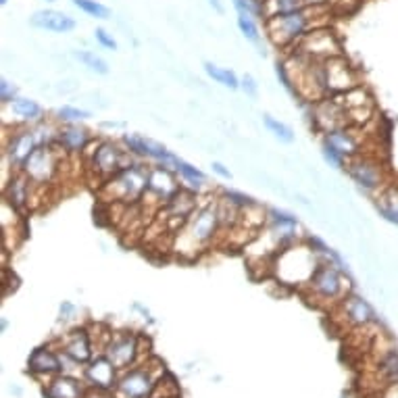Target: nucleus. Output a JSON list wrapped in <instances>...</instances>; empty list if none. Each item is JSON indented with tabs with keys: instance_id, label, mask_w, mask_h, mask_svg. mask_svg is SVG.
I'll list each match as a JSON object with an SVG mask.
<instances>
[{
	"instance_id": "nucleus-1",
	"label": "nucleus",
	"mask_w": 398,
	"mask_h": 398,
	"mask_svg": "<svg viewBox=\"0 0 398 398\" xmlns=\"http://www.w3.org/2000/svg\"><path fill=\"white\" fill-rule=\"evenodd\" d=\"M327 15H329L327 4L309 6L305 11H296V13H288V15H275L265 21V32L275 46L290 50L311 29L325 27V21H321V17H327Z\"/></svg>"
},
{
	"instance_id": "nucleus-2",
	"label": "nucleus",
	"mask_w": 398,
	"mask_h": 398,
	"mask_svg": "<svg viewBox=\"0 0 398 398\" xmlns=\"http://www.w3.org/2000/svg\"><path fill=\"white\" fill-rule=\"evenodd\" d=\"M221 232V217H219V205L217 200L213 203H203L198 209L190 215V219L184 224V228L177 232V244L173 246L175 252L179 254H198L205 250L217 234Z\"/></svg>"
},
{
	"instance_id": "nucleus-3",
	"label": "nucleus",
	"mask_w": 398,
	"mask_h": 398,
	"mask_svg": "<svg viewBox=\"0 0 398 398\" xmlns=\"http://www.w3.org/2000/svg\"><path fill=\"white\" fill-rule=\"evenodd\" d=\"M149 188V167L134 160L113 177L100 184V198L107 203H121V205H134L144 198Z\"/></svg>"
},
{
	"instance_id": "nucleus-4",
	"label": "nucleus",
	"mask_w": 398,
	"mask_h": 398,
	"mask_svg": "<svg viewBox=\"0 0 398 398\" xmlns=\"http://www.w3.org/2000/svg\"><path fill=\"white\" fill-rule=\"evenodd\" d=\"M155 361L157 357H149L140 365L121 371L115 394L119 398H153L159 378L167 373L163 361H159L157 367H153Z\"/></svg>"
},
{
	"instance_id": "nucleus-5",
	"label": "nucleus",
	"mask_w": 398,
	"mask_h": 398,
	"mask_svg": "<svg viewBox=\"0 0 398 398\" xmlns=\"http://www.w3.org/2000/svg\"><path fill=\"white\" fill-rule=\"evenodd\" d=\"M85 160L90 171L98 177V181H107L109 177H113L115 173H119L121 169H125L128 165L134 163V157L125 151V146L121 142H113L107 138H98L94 140V144L88 149Z\"/></svg>"
},
{
	"instance_id": "nucleus-6",
	"label": "nucleus",
	"mask_w": 398,
	"mask_h": 398,
	"mask_svg": "<svg viewBox=\"0 0 398 398\" xmlns=\"http://www.w3.org/2000/svg\"><path fill=\"white\" fill-rule=\"evenodd\" d=\"M311 292V298L315 303H342V298L350 292V280L348 273L340 271L329 259H321L313 277L305 286Z\"/></svg>"
},
{
	"instance_id": "nucleus-7",
	"label": "nucleus",
	"mask_w": 398,
	"mask_h": 398,
	"mask_svg": "<svg viewBox=\"0 0 398 398\" xmlns=\"http://www.w3.org/2000/svg\"><path fill=\"white\" fill-rule=\"evenodd\" d=\"M144 342H149V338L138 336L134 331H113L109 342L102 348V355L119 369H132L136 365H140L142 361H146L151 357V350H144Z\"/></svg>"
},
{
	"instance_id": "nucleus-8",
	"label": "nucleus",
	"mask_w": 398,
	"mask_h": 398,
	"mask_svg": "<svg viewBox=\"0 0 398 398\" xmlns=\"http://www.w3.org/2000/svg\"><path fill=\"white\" fill-rule=\"evenodd\" d=\"M63 157H67L57 144L55 146H38L34 151V155L25 160L23 165V173L36 181L38 186H46V184H53V179L57 177L59 169H61V163Z\"/></svg>"
},
{
	"instance_id": "nucleus-9",
	"label": "nucleus",
	"mask_w": 398,
	"mask_h": 398,
	"mask_svg": "<svg viewBox=\"0 0 398 398\" xmlns=\"http://www.w3.org/2000/svg\"><path fill=\"white\" fill-rule=\"evenodd\" d=\"M36 149H38V142L34 138L32 125H15L11 128V134H4L2 159L8 163L13 171H21L25 160L34 155Z\"/></svg>"
},
{
	"instance_id": "nucleus-10",
	"label": "nucleus",
	"mask_w": 398,
	"mask_h": 398,
	"mask_svg": "<svg viewBox=\"0 0 398 398\" xmlns=\"http://www.w3.org/2000/svg\"><path fill=\"white\" fill-rule=\"evenodd\" d=\"M298 55H305L313 61H327L334 57H342V44L329 27H315L311 29L294 48Z\"/></svg>"
},
{
	"instance_id": "nucleus-11",
	"label": "nucleus",
	"mask_w": 398,
	"mask_h": 398,
	"mask_svg": "<svg viewBox=\"0 0 398 398\" xmlns=\"http://www.w3.org/2000/svg\"><path fill=\"white\" fill-rule=\"evenodd\" d=\"M344 169H346L348 177H350L359 188H363V190L376 192V190H382L384 184H386L384 167H382V163L376 159V157L359 155V157L348 160Z\"/></svg>"
},
{
	"instance_id": "nucleus-12",
	"label": "nucleus",
	"mask_w": 398,
	"mask_h": 398,
	"mask_svg": "<svg viewBox=\"0 0 398 398\" xmlns=\"http://www.w3.org/2000/svg\"><path fill=\"white\" fill-rule=\"evenodd\" d=\"M184 186L179 184V175L171 165H160L157 163L155 167H149V188L144 198L157 200L159 207H163L171 196H175Z\"/></svg>"
},
{
	"instance_id": "nucleus-13",
	"label": "nucleus",
	"mask_w": 398,
	"mask_h": 398,
	"mask_svg": "<svg viewBox=\"0 0 398 398\" xmlns=\"http://www.w3.org/2000/svg\"><path fill=\"white\" fill-rule=\"evenodd\" d=\"M323 74H325L327 96H338V94H344V92L361 85L355 67H350V63L344 59V55L323 61Z\"/></svg>"
},
{
	"instance_id": "nucleus-14",
	"label": "nucleus",
	"mask_w": 398,
	"mask_h": 398,
	"mask_svg": "<svg viewBox=\"0 0 398 398\" xmlns=\"http://www.w3.org/2000/svg\"><path fill=\"white\" fill-rule=\"evenodd\" d=\"M121 371L100 352L96 355L85 367L81 380L90 390H100V392H115L117 382H119Z\"/></svg>"
},
{
	"instance_id": "nucleus-15",
	"label": "nucleus",
	"mask_w": 398,
	"mask_h": 398,
	"mask_svg": "<svg viewBox=\"0 0 398 398\" xmlns=\"http://www.w3.org/2000/svg\"><path fill=\"white\" fill-rule=\"evenodd\" d=\"M121 144L125 146V151L132 155V157H138V159H149L160 163V165H173L175 163V155L157 140H151V138H144L140 134H123L121 136Z\"/></svg>"
},
{
	"instance_id": "nucleus-16",
	"label": "nucleus",
	"mask_w": 398,
	"mask_h": 398,
	"mask_svg": "<svg viewBox=\"0 0 398 398\" xmlns=\"http://www.w3.org/2000/svg\"><path fill=\"white\" fill-rule=\"evenodd\" d=\"M342 100L340 104L344 107V113H346V119H348V125H363L367 123L371 117H373V96L369 94L367 88L363 85H357L344 94H338Z\"/></svg>"
},
{
	"instance_id": "nucleus-17",
	"label": "nucleus",
	"mask_w": 398,
	"mask_h": 398,
	"mask_svg": "<svg viewBox=\"0 0 398 398\" xmlns=\"http://www.w3.org/2000/svg\"><path fill=\"white\" fill-rule=\"evenodd\" d=\"M59 346V350L63 355H67L69 359H74L80 365H88L94 359V338L90 327H76L67 334H63V338L59 342H55Z\"/></svg>"
},
{
	"instance_id": "nucleus-18",
	"label": "nucleus",
	"mask_w": 398,
	"mask_h": 398,
	"mask_svg": "<svg viewBox=\"0 0 398 398\" xmlns=\"http://www.w3.org/2000/svg\"><path fill=\"white\" fill-rule=\"evenodd\" d=\"M27 373H32L36 380L48 382L50 378L63 373V363H61V350H53V344L38 346L32 350L27 359Z\"/></svg>"
},
{
	"instance_id": "nucleus-19",
	"label": "nucleus",
	"mask_w": 398,
	"mask_h": 398,
	"mask_svg": "<svg viewBox=\"0 0 398 398\" xmlns=\"http://www.w3.org/2000/svg\"><path fill=\"white\" fill-rule=\"evenodd\" d=\"M38 188L23 171H13L11 177L4 179V203H8L19 213L27 211L34 200V190Z\"/></svg>"
},
{
	"instance_id": "nucleus-20",
	"label": "nucleus",
	"mask_w": 398,
	"mask_h": 398,
	"mask_svg": "<svg viewBox=\"0 0 398 398\" xmlns=\"http://www.w3.org/2000/svg\"><path fill=\"white\" fill-rule=\"evenodd\" d=\"M94 136L88 128L81 123H61L59 125V136H57V146L67 155V157H81L88 153V149L94 144Z\"/></svg>"
},
{
	"instance_id": "nucleus-21",
	"label": "nucleus",
	"mask_w": 398,
	"mask_h": 398,
	"mask_svg": "<svg viewBox=\"0 0 398 398\" xmlns=\"http://www.w3.org/2000/svg\"><path fill=\"white\" fill-rule=\"evenodd\" d=\"M29 25L32 27H38V29H44V32H53V34H69L76 29V19L63 11H57V8H42V11H36L32 17H29Z\"/></svg>"
},
{
	"instance_id": "nucleus-22",
	"label": "nucleus",
	"mask_w": 398,
	"mask_h": 398,
	"mask_svg": "<svg viewBox=\"0 0 398 398\" xmlns=\"http://www.w3.org/2000/svg\"><path fill=\"white\" fill-rule=\"evenodd\" d=\"M340 311L344 319L352 325V327H367L371 323H376V311L373 307L359 294L348 292L342 303H340Z\"/></svg>"
},
{
	"instance_id": "nucleus-23",
	"label": "nucleus",
	"mask_w": 398,
	"mask_h": 398,
	"mask_svg": "<svg viewBox=\"0 0 398 398\" xmlns=\"http://www.w3.org/2000/svg\"><path fill=\"white\" fill-rule=\"evenodd\" d=\"M88 386L81 378L59 373L44 382V397L46 398H85Z\"/></svg>"
},
{
	"instance_id": "nucleus-24",
	"label": "nucleus",
	"mask_w": 398,
	"mask_h": 398,
	"mask_svg": "<svg viewBox=\"0 0 398 398\" xmlns=\"http://www.w3.org/2000/svg\"><path fill=\"white\" fill-rule=\"evenodd\" d=\"M323 142L331 144L346 160L363 155V153H361V151H363V149H361V138L355 134L352 125L338 128V130H331V132L323 134Z\"/></svg>"
},
{
	"instance_id": "nucleus-25",
	"label": "nucleus",
	"mask_w": 398,
	"mask_h": 398,
	"mask_svg": "<svg viewBox=\"0 0 398 398\" xmlns=\"http://www.w3.org/2000/svg\"><path fill=\"white\" fill-rule=\"evenodd\" d=\"M6 107H8L11 113L21 121V125H34V123L46 119V117H44V109H42L36 100L25 98V96H17V98H15L11 104H6Z\"/></svg>"
},
{
	"instance_id": "nucleus-26",
	"label": "nucleus",
	"mask_w": 398,
	"mask_h": 398,
	"mask_svg": "<svg viewBox=\"0 0 398 398\" xmlns=\"http://www.w3.org/2000/svg\"><path fill=\"white\" fill-rule=\"evenodd\" d=\"M173 169H175V173L179 175V179L184 181V188H190V190H194V192H198V194L209 188V186H207V175H205L198 167H194L192 163H188V160L177 157L175 163H173Z\"/></svg>"
},
{
	"instance_id": "nucleus-27",
	"label": "nucleus",
	"mask_w": 398,
	"mask_h": 398,
	"mask_svg": "<svg viewBox=\"0 0 398 398\" xmlns=\"http://www.w3.org/2000/svg\"><path fill=\"white\" fill-rule=\"evenodd\" d=\"M376 209H378L380 217L398 226V186H392L382 192V196L376 203Z\"/></svg>"
},
{
	"instance_id": "nucleus-28",
	"label": "nucleus",
	"mask_w": 398,
	"mask_h": 398,
	"mask_svg": "<svg viewBox=\"0 0 398 398\" xmlns=\"http://www.w3.org/2000/svg\"><path fill=\"white\" fill-rule=\"evenodd\" d=\"M263 125L267 128L269 134H273L275 140H280V142H284V144H292V142L296 140L294 130H292L288 123L280 121L277 117H273V115H269V113L263 115Z\"/></svg>"
},
{
	"instance_id": "nucleus-29",
	"label": "nucleus",
	"mask_w": 398,
	"mask_h": 398,
	"mask_svg": "<svg viewBox=\"0 0 398 398\" xmlns=\"http://www.w3.org/2000/svg\"><path fill=\"white\" fill-rule=\"evenodd\" d=\"M309 8L307 0H265V21L275 15H288Z\"/></svg>"
},
{
	"instance_id": "nucleus-30",
	"label": "nucleus",
	"mask_w": 398,
	"mask_h": 398,
	"mask_svg": "<svg viewBox=\"0 0 398 398\" xmlns=\"http://www.w3.org/2000/svg\"><path fill=\"white\" fill-rule=\"evenodd\" d=\"M205 74L211 78L213 81L221 83L224 88H230V90H240V78L232 71V69H226V67H219L211 61L205 63Z\"/></svg>"
},
{
	"instance_id": "nucleus-31",
	"label": "nucleus",
	"mask_w": 398,
	"mask_h": 398,
	"mask_svg": "<svg viewBox=\"0 0 398 398\" xmlns=\"http://www.w3.org/2000/svg\"><path fill=\"white\" fill-rule=\"evenodd\" d=\"M71 55H74L76 61H80L88 71H92V74H96V76H107V74L111 71V69H109V63H107L102 57H98L96 53H92V50H74Z\"/></svg>"
},
{
	"instance_id": "nucleus-32",
	"label": "nucleus",
	"mask_w": 398,
	"mask_h": 398,
	"mask_svg": "<svg viewBox=\"0 0 398 398\" xmlns=\"http://www.w3.org/2000/svg\"><path fill=\"white\" fill-rule=\"evenodd\" d=\"M378 371H380V376H382L388 384H397L398 382V350L397 348H388V350L382 355Z\"/></svg>"
},
{
	"instance_id": "nucleus-33",
	"label": "nucleus",
	"mask_w": 398,
	"mask_h": 398,
	"mask_svg": "<svg viewBox=\"0 0 398 398\" xmlns=\"http://www.w3.org/2000/svg\"><path fill=\"white\" fill-rule=\"evenodd\" d=\"M236 23H238L240 34H242L248 42H252V44L261 46V38H263V36H261L259 19L248 17V15H238V17H236Z\"/></svg>"
},
{
	"instance_id": "nucleus-34",
	"label": "nucleus",
	"mask_w": 398,
	"mask_h": 398,
	"mask_svg": "<svg viewBox=\"0 0 398 398\" xmlns=\"http://www.w3.org/2000/svg\"><path fill=\"white\" fill-rule=\"evenodd\" d=\"M76 8H80L81 13L94 17V19H109L111 17V8L98 0H71Z\"/></svg>"
},
{
	"instance_id": "nucleus-35",
	"label": "nucleus",
	"mask_w": 398,
	"mask_h": 398,
	"mask_svg": "<svg viewBox=\"0 0 398 398\" xmlns=\"http://www.w3.org/2000/svg\"><path fill=\"white\" fill-rule=\"evenodd\" d=\"M55 115H57V121H61V123H81L92 117L90 111L80 109V107H69V104L59 107Z\"/></svg>"
},
{
	"instance_id": "nucleus-36",
	"label": "nucleus",
	"mask_w": 398,
	"mask_h": 398,
	"mask_svg": "<svg viewBox=\"0 0 398 398\" xmlns=\"http://www.w3.org/2000/svg\"><path fill=\"white\" fill-rule=\"evenodd\" d=\"M221 198L228 200L230 205H234L240 211H244V209L256 205V200H254L252 196H248V194H244V192H238V190H221Z\"/></svg>"
},
{
	"instance_id": "nucleus-37",
	"label": "nucleus",
	"mask_w": 398,
	"mask_h": 398,
	"mask_svg": "<svg viewBox=\"0 0 398 398\" xmlns=\"http://www.w3.org/2000/svg\"><path fill=\"white\" fill-rule=\"evenodd\" d=\"M321 155H323V159H325L327 165H331V167H336V169H344L346 163H348L331 144H327V142L321 144Z\"/></svg>"
},
{
	"instance_id": "nucleus-38",
	"label": "nucleus",
	"mask_w": 398,
	"mask_h": 398,
	"mask_svg": "<svg viewBox=\"0 0 398 398\" xmlns=\"http://www.w3.org/2000/svg\"><path fill=\"white\" fill-rule=\"evenodd\" d=\"M94 40H96L104 50H117V48H119L117 40H115L104 27H96V29H94Z\"/></svg>"
},
{
	"instance_id": "nucleus-39",
	"label": "nucleus",
	"mask_w": 398,
	"mask_h": 398,
	"mask_svg": "<svg viewBox=\"0 0 398 398\" xmlns=\"http://www.w3.org/2000/svg\"><path fill=\"white\" fill-rule=\"evenodd\" d=\"M275 76H277V80L282 81V85H284L292 96H296V90H294V83H292V78H290V71H288V67H286L284 61H277V63H275Z\"/></svg>"
},
{
	"instance_id": "nucleus-40",
	"label": "nucleus",
	"mask_w": 398,
	"mask_h": 398,
	"mask_svg": "<svg viewBox=\"0 0 398 398\" xmlns=\"http://www.w3.org/2000/svg\"><path fill=\"white\" fill-rule=\"evenodd\" d=\"M15 98H17V85L11 83L6 78H2L0 80V100H2V104H11Z\"/></svg>"
},
{
	"instance_id": "nucleus-41",
	"label": "nucleus",
	"mask_w": 398,
	"mask_h": 398,
	"mask_svg": "<svg viewBox=\"0 0 398 398\" xmlns=\"http://www.w3.org/2000/svg\"><path fill=\"white\" fill-rule=\"evenodd\" d=\"M240 90L248 96V98H256V94H259V83L256 80L252 78V76H242L240 78Z\"/></svg>"
},
{
	"instance_id": "nucleus-42",
	"label": "nucleus",
	"mask_w": 398,
	"mask_h": 398,
	"mask_svg": "<svg viewBox=\"0 0 398 398\" xmlns=\"http://www.w3.org/2000/svg\"><path fill=\"white\" fill-rule=\"evenodd\" d=\"M59 313H61V321H69V319H74L78 315V309H76L74 303H63L61 309H59Z\"/></svg>"
},
{
	"instance_id": "nucleus-43",
	"label": "nucleus",
	"mask_w": 398,
	"mask_h": 398,
	"mask_svg": "<svg viewBox=\"0 0 398 398\" xmlns=\"http://www.w3.org/2000/svg\"><path fill=\"white\" fill-rule=\"evenodd\" d=\"M211 169H213V173H217L221 179H232V171L224 165V163H219V160H213L211 163Z\"/></svg>"
},
{
	"instance_id": "nucleus-44",
	"label": "nucleus",
	"mask_w": 398,
	"mask_h": 398,
	"mask_svg": "<svg viewBox=\"0 0 398 398\" xmlns=\"http://www.w3.org/2000/svg\"><path fill=\"white\" fill-rule=\"evenodd\" d=\"M85 398H115V397H111V392H100V390H90V388H88Z\"/></svg>"
},
{
	"instance_id": "nucleus-45",
	"label": "nucleus",
	"mask_w": 398,
	"mask_h": 398,
	"mask_svg": "<svg viewBox=\"0 0 398 398\" xmlns=\"http://www.w3.org/2000/svg\"><path fill=\"white\" fill-rule=\"evenodd\" d=\"M209 4L213 6V11H215V13H219V15H224V13H226L224 0H209Z\"/></svg>"
},
{
	"instance_id": "nucleus-46",
	"label": "nucleus",
	"mask_w": 398,
	"mask_h": 398,
	"mask_svg": "<svg viewBox=\"0 0 398 398\" xmlns=\"http://www.w3.org/2000/svg\"><path fill=\"white\" fill-rule=\"evenodd\" d=\"M329 0H307L309 6H321V4H327Z\"/></svg>"
},
{
	"instance_id": "nucleus-47",
	"label": "nucleus",
	"mask_w": 398,
	"mask_h": 398,
	"mask_svg": "<svg viewBox=\"0 0 398 398\" xmlns=\"http://www.w3.org/2000/svg\"><path fill=\"white\" fill-rule=\"evenodd\" d=\"M11 392H13L15 397H21V394H23V390H21L19 386H13V388H11Z\"/></svg>"
},
{
	"instance_id": "nucleus-48",
	"label": "nucleus",
	"mask_w": 398,
	"mask_h": 398,
	"mask_svg": "<svg viewBox=\"0 0 398 398\" xmlns=\"http://www.w3.org/2000/svg\"><path fill=\"white\" fill-rule=\"evenodd\" d=\"M6 327H8V321L2 317V321H0V329H2V331H6Z\"/></svg>"
},
{
	"instance_id": "nucleus-49",
	"label": "nucleus",
	"mask_w": 398,
	"mask_h": 398,
	"mask_svg": "<svg viewBox=\"0 0 398 398\" xmlns=\"http://www.w3.org/2000/svg\"><path fill=\"white\" fill-rule=\"evenodd\" d=\"M0 4H2V6H6V4H8V0H0Z\"/></svg>"
},
{
	"instance_id": "nucleus-50",
	"label": "nucleus",
	"mask_w": 398,
	"mask_h": 398,
	"mask_svg": "<svg viewBox=\"0 0 398 398\" xmlns=\"http://www.w3.org/2000/svg\"><path fill=\"white\" fill-rule=\"evenodd\" d=\"M46 2H55V0H46Z\"/></svg>"
}]
</instances>
